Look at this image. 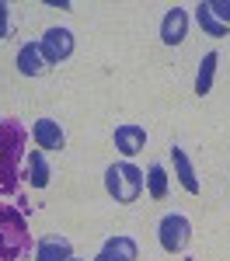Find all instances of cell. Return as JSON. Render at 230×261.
Here are the masks:
<instances>
[{
  "label": "cell",
  "instance_id": "9",
  "mask_svg": "<svg viewBox=\"0 0 230 261\" xmlns=\"http://www.w3.org/2000/svg\"><path fill=\"white\" fill-rule=\"evenodd\" d=\"M146 146V133H143V125H119L115 129V150L122 153V157H136L140 150Z\"/></svg>",
  "mask_w": 230,
  "mask_h": 261
},
{
  "label": "cell",
  "instance_id": "8",
  "mask_svg": "<svg viewBox=\"0 0 230 261\" xmlns=\"http://www.w3.org/2000/svg\"><path fill=\"white\" fill-rule=\"evenodd\" d=\"M18 70L24 77H45V73H49V63L42 56L39 42H28V45L18 49Z\"/></svg>",
  "mask_w": 230,
  "mask_h": 261
},
{
  "label": "cell",
  "instance_id": "17",
  "mask_svg": "<svg viewBox=\"0 0 230 261\" xmlns=\"http://www.w3.org/2000/svg\"><path fill=\"white\" fill-rule=\"evenodd\" d=\"M209 11H213V14L230 28V0H209Z\"/></svg>",
  "mask_w": 230,
  "mask_h": 261
},
{
  "label": "cell",
  "instance_id": "12",
  "mask_svg": "<svg viewBox=\"0 0 230 261\" xmlns=\"http://www.w3.org/2000/svg\"><path fill=\"white\" fill-rule=\"evenodd\" d=\"M171 161H174V174L182 181V188H185L188 195H199V178H195V171H192V161H188V153L182 146H171Z\"/></svg>",
  "mask_w": 230,
  "mask_h": 261
},
{
  "label": "cell",
  "instance_id": "15",
  "mask_svg": "<svg viewBox=\"0 0 230 261\" xmlns=\"http://www.w3.org/2000/svg\"><path fill=\"white\" fill-rule=\"evenodd\" d=\"M28 181H32V188H45L49 185V164H45V153L42 150H32L28 153Z\"/></svg>",
  "mask_w": 230,
  "mask_h": 261
},
{
  "label": "cell",
  "instance_id": "3",
  "mask_svg": "<svg viewBox=\"0 0 230 261\" xmlns=\"http://www.w3.org/2000/svg\"><path fill=\"white\" fill-rule=\"evenodd\" d=\"M143 171L140 167H133V164H112L108 171H105V188H108V195L115 202H122V205H129V202L140 199V192H143Z\"/></svg>",
  "mask_w": 230,
  "mask_h": 261
},
{
  "label": "cell",
  "instance_id": "14",
  "mask_svg": "<svg viewBox=\"0 0 230 261\" xmlns=\"http://www.w3.org/2000/svg\"><path fill=\"white\" fill-rule=\"evenodd\" d=\"M195 18H199V28H202L206 35H213V39H223V35H227V24L209 11V0H202V4L195 7Z\"/></svg>",
  "mask_w": 230,
  "mask_h": 261
},
{
  "label": "cell",
  "instance_id": "4",
  "mask_svg": "<svg viewBox=\"0 0 230 261\" xmlns=\"http://www.w3.org/2000/svg\"><path fill=\"white\" fill-rule=\"evenodd\" d=\"M157 241H161V247H164L167 254L185 251L188 241H192V223H188L185 216H178V213H171V216H164L161 226H157Z\"/></svg>",
  "mask_w": 230,
  "mask_h": 261
},
{
  "label": "cell",
  "instance_id": "1",
  "mask_svg": "<svg viewBox=\"0 0 230 261\" xmlns=\"http://www.w3.org/2000/svg\"><path fill=\"white\" fill-rule=\"evenodd\" d=\"M24 143H28V129L18 119H4L0 122V192L4 195H14L18 192V164L24 153Z\"/></svg>",
  "mask_w": 230,
  "mask_h": 261
},
{
  "label": "cell",
  "instance_id": "10",
  "mask_svg": "<svg viewBox=\"0 0 230 261\" xmlns=\"http://www.w3.org/2000/svg\"><path fill=\"white\" fill-rule=\"evenodd\" d=\"M136 241L133 237H108L105 247L94 254V261H136Z\"/></svg>",
  "mask_w": 230,
  "mask_h": 261
},
{
  "label": "cell",
  "instance_id": "13",
  "mask_svg": "<svg viewBox=\"0 0 230 261\" xmlns=\"http://www.w3.org/2000/svg\"><path fill=\"white\" fill-rule=\"evenodd\" d=\"M216 63H220V56H216V53H206V56H202V63H199V77H195V94H199V98L213 91V77H216Z\"/></svg>",
  "mask_w": 230,
  "mask_h": 261
},
{
  "label": "cell",
  "instance_id": "2",
  "mask_svg": "<svg viewBox=\"0 0 230 261\" xmlns=\"http://www.w3.org/2000/svg\"><path fill=\"white\" fill-rule=\"evenodd\" d=\"M32 247L35 244L24 213L14 205H0V261H28Z\"/></svg>",
  "mask_w": 230,
  "mask_h": 261
},
{
  "label": "cell",
  "instance_id": "5",
  "mask_svg": "<svg viewBox=\"0 0 230 261\" xmlns=\"http://www.w3.org/2000/svg\"><path fill=\"white\" fill-rule=\"evenodd\" d=\"M39 49H42V56H45V63L56 66V63L70 60V53H73V35H70L66 28H49V32L42 35Z\"/></svg>",
  "mask_w": 230,
  "mask_h": 261
},
{
  "label": "cell",
  "instance_id": "18",
  "mask_svg": "<svg viewBox=\"0 0 230 261\" xmlns=\"http://www.w3.org/2000/svg\"><path fill=\"white\" fill-rule=\"evenodd\" d=\"M7 11H11V7L0 0V39H7Z\"/></svg>",
  "mask_w": 230,
  "mask_h": 261
},
{
  "label": "cell",
  "instance_id": "11",
  "mask_svg": "<svg viewBox=\"0 0 230 261\" xmlns=\"http://www.w3.org/2000/svg\"><path fill=\"white\" fill-rule=\"evenodd\" d=\"M73 258V247L66 237H45L35 244V261H70Z\"/></svg>",
  "mask_w": 230,
  "mask_h": 261
},
{
  "label": "cell",
  "instance_id": "19",
  "mask_svg": "<svg viewBox=\"0 0 230 261\" xmlns=\"http://www.w3.org/2000/svg\"><path fill=\"white\" fill-rule=\"evenodd\" d=\"M70 261H81V258H70Z\"/></svg>",
  "mask_w": 230,
  "mask_h": 261
},
{
  "label": "cell",
  "instance_id": "6",
  "mask_svg": "<svg viewBox=\"0 0 230 261\" xmlns=\"http://www.w3.org/2000/svg\"><path fill=\"white\" fill-rule=\"evenodd\" d=\"M185 32H188V11L185 7H171L161 21V39L167 45H182L185 42Z\"/></svg>",
  "mask_w": 230,
  "mask_h": 261
},
{
  "label": "cell",
  "instance_id": "16",
  "mask_svg": "<svg viewBox=\"0 0 230 261\" xmlns=\"http://www.w3.org/2000/svg\"><path fill=\"white\" fill-rule=\"evenodd\" d=\"M146 192H150V199H164L167 195V171L164 164H150V171H146Z\"/></svg>",
  "mask_w": 230,
  "mask_h": 261
},
{
  "label": "cell",
  "instance_id": "7",
  "mask_svg": "<svg viewBox=\"0 0 230 261\" xmlns=\"http://www.w3.org/2000/svg\"><path fill=\"white\" fill-rule=\"evenodd\" d=\"M32 140L39 143V150H63L66 146V136H63L60 122L53 119H39L32 125Z\"/></svg>",
  "mask_w": 230,
  "mask_h": 261
}]
</instances>
